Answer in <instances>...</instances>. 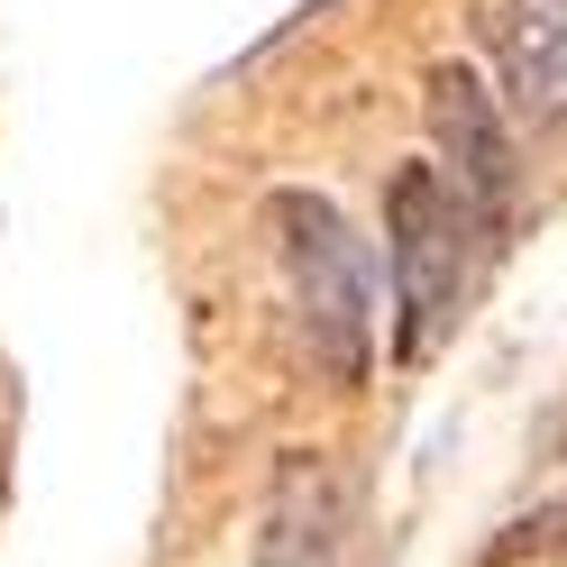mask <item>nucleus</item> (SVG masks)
Returning <instances> with one entry per match:
<instances>
[{
    "instance_id": "obj_3",
    "label": "nucleus",
    "mask_w": 567,
    "mask_h": 567,
    "mask_svg": "<svg viewBox=\"0 0 567 567\" xmlns=\"http://www.w3.org/2000/svg\"><path fill=\"white\" fill-rule=\"evenodd\" d=\"M421 111H431V147H440V165H449L457 202H467V220H476V229H504L513 202H522V147H513L504 101H494L467 64H431Z\"/></svg>"
},
{
    "instance_id": "obj_1",
    "label": "nucleus",
    "mask_w": 567,
    "mask_h": 567,
    "mask_svg": "<svg viewBox=\"0 0 567 567\" xmlns=\"http://www.w3.org/2000/svg\"><path fill=\"white\" fill-rule=\"evenodd\" d=\"M266 229H275V257L284 284H293V311H302V339L321 358L330 384H358L375 358V266H367V238L348 229V210L330 193H302L284 184L266 202Z\"/></svg>"
},
{
    "instance_id": "obj_2",
    "label": "nucleus",
    "mask_w": 567,
    "mask_h": 567,
    "mask_svg": "<svg viewBox=\"0 0 567 567\" xmlns=\"http://www.w3.org/2000/svg\"><path fill=\"white\" fill-rule=\"evenodd\" d=\"M384 266H394V358H431L467 293V202L440 165H394L384 184Z\"/></svg>"
},
{
    "instance_id": "obj_4",
    "label": "nucleus",
    "mask_w": 567,
    "mask_h": 567,
    "mask_svg": "<svg viewBox=\"0 0 567 567\" xmlns=\"http://www.w3.org/2000/svg\"><path fill=\"white\" fill-rule=\"evenodd\" d=\"M348 549V476L330 449H284L266 485L257 567H339Z\"/></svg>"
},
{
    "instance_id": "obj_5",
    "label": "nucleus",
    "mask_w": 567,
    "mask_h": 567,
    "mask_svg": "<svg viewBox=\"0 0 567 567\" xmlns=\"http://www.w3.org/2000/svg\"><path fill=\"white\" fill-rule=\"evenodd\" d=\"M504 101L530 128H567V0H485Z\"/></svg>"
}]
</instances>
